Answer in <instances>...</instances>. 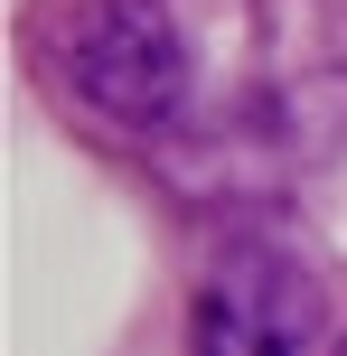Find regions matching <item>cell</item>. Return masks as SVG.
Segmentation results:
<instances>
[{
	"instance_id": "3957f363",
	"label": "cell",
	"mask_w": 347,
	"mask_h": 356,
	"mask_svg": "<svg viewBox=\"0 0 347 356\" xmlns=\"http://www.w3.org/2000/svg\"><path fill=\"white\" fill-rule=\"evenodd\" d=\"M338 356H347V338H338Z\"/></svg>"
},
{
	"instance_id": "6da1fadb",
	"label": "cell",
	"mask_w": 347,
	"mask_h": 356,
	"mask_svg": "<svg viewBox=\"0 0 347 356\" xmlns=\"http://www.w3.org/2000/svg\"><path fill=\"white\" fill-rule=\"evenodd\" d=\"M66 75L113 122H169L188 104V38L160 0H85L66 29Z\"/></svg>"
},
{
	"instance_id": "7a4b0ae2",
	"label": "cell",
	"mask_w": 347,
	"mask_h": 356,
	"mask_svg": "<svg viewBox=\"0 0 347 356\" xmlns=\"http://www.w3.org/2000/svg\"><path fill=\"white\" fill-rule=\"evenodd\" d=\"M319 282L273 244H235L197 291V356H310Z\"/></svg>"
}]
</instances>
